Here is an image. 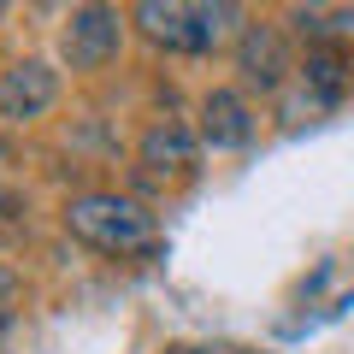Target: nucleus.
I'll use <instances>...</instances> for the list:
<instances>
[{
    "label": "nucleus",
    "mask_w": 354,
    "mask_h": 354,
    "mask_svg": "<svg viewBox=\"0 0 354 354\" xmlns=\"http://www.w3.org/2000/svg\"><path fill=\"white\" fill-rule=\"evenodd\" d=\"M59 48H65V65H71V71H101V65L124 48V18H118L113 6H71Z\"/></svg>",
    "instance_id": "obj_4"
},
{
    "label": "nucleus",
    "mask_w": 354,
    "mask_h": 354,
    "mask_svg": "<svg viewBox=\"0 0 354 354\" xmlns=\"http://www.w3.org/2000/svg\"><path fill=\"white\" fill-rule=\"evenodd\" d=\"M0 18H6V0H0Z\"/></svg>",
    "instance_id": "obj_12"
},
{
    "label": "nucleus",
    "mask_w": 354,
    "mask_h": 354,
    "mask_svg": "<svg viewBox=\"0 0 354 354\" xmlns=\"http://www.w3.org/2000/svg\"><path fill=\"white\" fill-rule=\"evenodd\" d=\"M201 142L213 153H230V148H248V136H254V113H248V101H242L236 88H207L201 95Z\"/></svg>",
    "instance_id": "obj_7"
},
{
    "label": "nucleus",
    "mask_w": 354,
    "mask_h": 354,
    "mask_svg": "<svg viewBox=\"0 0 354 354\" xmlns=\"http://www.w3.org/2000/svg\"><path fill=\"white\" fill-rule=\"evenodd\" d=\"M342 95H348V53H342L337 41L307 48V59H301V88H295V101H290V118L325 113V106H337Z\"/></svg>",
    "instance_id": "obj_6"
},
{
    "label": "nucleus",
    "mask_w": 354,
    "mask_h": 354,
    "mask_svg": "<svg viewBox=\"0 0 354 354\" xmlns=\"http://www.w3.org/2000/svg\"><path fill=\"white\" fill-rule=\"evenodd\" d=\"M12 207H18V201H12V195H6V189H0V218H6V213H12Z\"/></svg>",
    "instance_id": "obj_10"
},
{
    "label": "nucleus",
    "mask_w": 354,
    "mask_h": 354,
    "mask_svg": "<svg viewBox=\"0 0 354 354\" xmlns=\"http://www.w3.org/2000/svg\"><path fill=\"white\" fill-rule=\"evenodd\" d=\"M130 18L165 53H213L236 30L242 6H230V0H142Z\"/></svg>",
    "instance_id": "obj_1"
},
{
    "label": "nucleus",
    "mask_w": 354,
    "mask_h": 354,
    "mask_svg": "<svg viewBox=\"0 0 354 354\" xmlns=\"http://www.w3.org/2000/svg\"><path fill=\"white\" fill-rule=\"evenodd\" d=\"M12 295H18V278H12V266L0 260V301H12Z\"/></svg>",
    "instance_id": "obj_9"
},
{
    "label": "nucleus",
    "mask_w": 354,
    "mask_h": 354,
    "mask_svg": "<svg viewBox=\"0 0 354 354\" xmlns=\"http://www.w3.org/2000/svg\"><path fill=\"white\" fill-rule=\"evenodd\" d=\"M0 160H12V153H6V148H0Z\"/></svg>",
    "instance_id": "obj_11"
},
{
    "label": "nucleus",
    "mask_w": 354,
    "mask_h": 354,
    "mask_svg": "<svg viewBox=\"0 0 354 354\" xmlns=\"http://www.w3.org/2000/svg\"><path fill=\"white\" fill-rule=\"evenodd\" d=\"M65 230H71L83 248H101V254H148L153 242H160L148 207L130 201V195H106V189L65 201Z\"/></svg>",
    "instance_id": "obj_2"
},
{
    "label": "nucleus",
    "mask_w": 354,
    "mask_h": 354,
    "mask_svg": "<svg viewBox=\"0 0 354 354\" xmlns=\"http://www.w3.org/2000/svg\"><path fill=\"white\" fill-rule=\"evenodd\" d=\"M59 101V71L48 59H18L12 71L0 77V118L6 124H30Z\"/></svg>",
    "instance_id": "obj_5"
},
{
    "label": "nucleus",
    "mask_w": 354,
    "mask_h": 354,
    "mask_svg": "<svg viewBox=\"0 0 354 354\" xmlns=\"http://www.w3.org/2000/svg\"><path fill=\"white\" fill-rule=\"evenodd\" d=\"M195 153H201V130L183 124V118H153L136 142V160L148 171H189Z\"/></svg>",
    "instance_id": "obj_8"
},
{
    "label": "nucleus",
    "mask_w": 354,
    "mask_h": 354,
    "mask_svg": "<svg viewBox=\"0 0 354 354\" xmlns=\"http://www.w3.org/2000/svg\"><path fill=\"white\" fill-rule=\"evenodd\" d=\"M230 65H236V77L248 88H260V95H278V88L290 83V71H301V65L290 59V36H283L278 24H242L236 41H230Z\"/></svg>",
    "instance_id": "obj_3"
}]
</instances>
